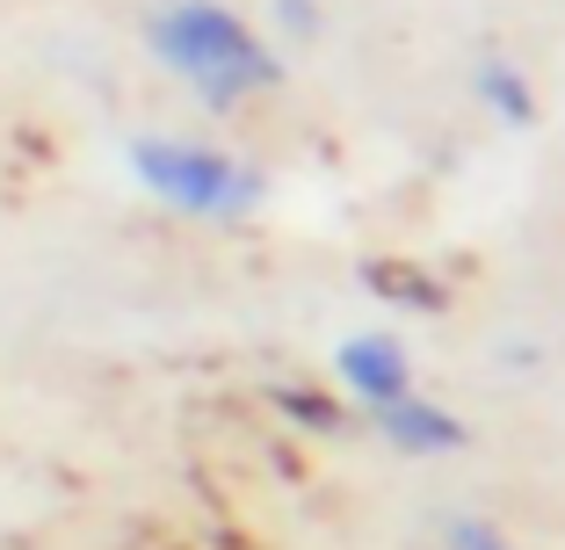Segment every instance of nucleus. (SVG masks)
I'll list each match as a JSON object with an SVG mask.
<instances>
[{"label":"nucleus","mask_w":565,"mask_h":550,"mask_svg":"<svg viewBox=\"0 0 565 550\" xmlns=\"http://www.w3.org/2000/svg\"><path fill=\"white\" fill-rule=\"evenodd\" d=\"M449 543H457V550H500L493 536H486V529H471V521H457V529H449Z\"/></svg>","instance_id":"f257e3e1"}]
</instances>
